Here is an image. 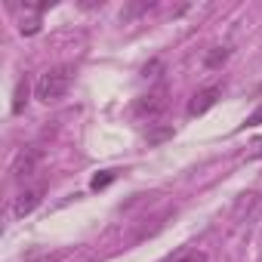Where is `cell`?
I'll list each match as a JSON object with an SVG mask.
<instances>
[{
	"label": "cell",
	"instance_id": "cell-1",
	"mask_svg": "<svg viewBox=\"0 0 262 262\" xmlns=\"http://www.w3.org/2000/svg\"><path fill=\"white\" fill-rule=\"evenodd\" d=\"M68 86H71V68L68 65H56V68H50V71L40 74L34 93H37V99L43 105H56L59 99H65Z\"/></svg>",
	"mask_w": 262,
	"mask_h": 262
},
{
	"label": "cell",
	"instance_id": "cell-2",
	"mask_svg": "<svg viewBox=\"0 0 262 262\" xmlns=\"http://www.w3.org/2000/svg\"><path fill=\"white\" fill-rule=\"evenodd\" d=\"M216 99H219V86H207V90L194 93L191 102H188V117H198V114L210 111V108L216 105Z\"/></svg>",
	"mask_w": 262,
	"mask_h": 262
},
{
	"label": "cell",
	"instance_id": "cell-3",
	"mask_svg": "<svg viewBox=\"0 0 262 262\" xmlns=\"http://www.w3.org/2000/svg\"><path fill=\"white\" fill-rule=\"evenodd\" d=\"M164 108H167V90H164V86H158L155 93H148V96H142V99L136 102V111H139V114H148V117L161 114Z\"/></svg>",
	"mask_w": 262,
	"mask_h": 262
},
{
	"label": "cell",
	"instance_id": "cell-4",
	"mask_svg": "<svg viewBox=\"0 0 262 262\" xmlns=\"http://www.w3.org/2000/svg\"><path fill=\"white\" fill-rule=\"evenodd\" d=\"M40 188H25V191H19V198H16V207H13V213H16V219H25L37 204H40Z\"/></svg>",
	"mask_w": 262,
	"mask_h": 262
},
{
	"label": "cell",
	"instance_id": "cell-5",
	"mask_svg": "<svg viewBox=\"0 0 262 262\" xmlns=\"http://www.w3.org/2000/svg\"><path fill=\"white\" fill-rule=\"evenodd\" d=\"M34 161H37V155H34V151H22V155H19V161H16V167H13V176H16V179H25V176H31V170H34Z\"/></svg>",
	"mask_w": 262,
	"mask_h": 262
},
{
	"label": "cell",
	"instance_id": "cell-6",
	"mask_svg": "<svg viewBox=\"0 0 262 262\" xmlns=\"http://www.w3.org/2000/svg\"><path fill=\"white\" fill-rule=\"evenodd\" d=\"M25 102H28V80L22 77V80L16 83V99H13V111H16V114H22Z\"/></svg>",
	"mask_w": 262,
	"mask_h": 262
},
{
	"label": "cell",
	"instance_id": "cell-7",
	"mask_svg": "<svg viewBox=\"0 0 262 262\" xmlns=\"http://www.w3.org/2000/svg\"><path fill=\"white\" fill-rule=\"evenodd\" d=\"M225 59H228V50H225V47H216V53L207 56V65L213 68V65H219V62H225Z\"/></svg>",
	"mask_w": 262,
	"mask_h": 262
},
{
	"label": "cell",
	"instance_id": "cell-8",
	"mask_svg": "<svg viewBox=\"0 0 262 262\" xmlns=\"http://www.w3.org/2000/svg\"><path fill=\"white\" fill-rule=\"evenodd\" d=\"M111 179H114V173H111V170H108V173H105V176H96V179H93V188H105V185H108V182H111Z\"/></svg>",
	"mask_w": 262,
	"mask_h": 262
}]
</instances>
